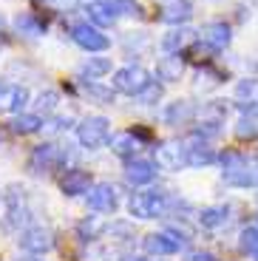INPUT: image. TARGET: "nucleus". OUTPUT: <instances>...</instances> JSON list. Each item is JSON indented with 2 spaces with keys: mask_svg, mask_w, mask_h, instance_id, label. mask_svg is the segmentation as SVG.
Returning a JSON list of instances; mask_svg holds the SVG:
<instances>
[{
  "mask_svg": "<svg viewBox=\"0 0 258 261\" xmlns=\"http://www.w3.org/2000/svg\"><path fill=\"white\" fill-rule=\"evenodd\" d=\"M221 179L230 188H258V156L255 153H241V150H224L219 153Z\"/></svg>",
  "mask_w": 258,
  "mask_h": 261,
  "instance_id": "1",
  "label": "nucleus"
},
{
  "mask_svg": "<svg viewBox=\"0 0 258 261\" xmlns=\"http://www.w3.org/2000/svg\"><path fill=\"white\" fill-rule=\"evenodd\" d=\"M168 210H170V196L159 188L131 193V199H128V213L134 219H165Z\"/></svg>",
  "mask_w": 258,
  "mask_h": 261,
  "instance_id": "2",
  "label": "nucleus"
},
{
  "mask_svg": "<svg viewBox=\"0 0 258 261\" xmlns=\"http://www.w3.org/2000/svg\"><path fill=\"white\" fill-rule=\"evenodd\" d=\"M77 142L85 150H99L111 142V122L105 117H85L77 125Z\"/></svg>",
  "mask_w": 258,
  "mask_h": 261,
  "instance_id": "3",
  "label": "nucleus"
},
{
  "mask_svg": "<svg viewBox=\"0 0 258 261\" xmlns=\"http://www.w3.org/2000/svg\"><path fill=\"white\" fill-rule=\"evenodd\" d=\"M68 153H65L60 145L54 142H43L29 153V170H32L34 176H43V173H51V170L63 168Z\"/></svg>",
  "mask_w": 258,
  "mask_h": 261,
  "instance_id": "4",
  "label": "nucleus"
},
{
  "mask_svg": "<svg viewBox=\"0 0 258 261\" xmlns=\"http://www.w3.org/2000/svg\"><path fill=\"white\" fill-rule=\"evenodd\" d=\"M148 83H150L148 68H142V65H122V68H116V71H114L111 88H114L116 94H128V97H136V94L142 91Z\"/></svg>",
  "mask_w": 258,
  "mask_h": 261,
  "instance_id": "5",
  "label": "nucleus"
},
{
  "mask_svg": "<svg viewBox=\"0 0 258 261\" xmlns=\"http://www.w3.org/2000/svg\"><path fill=\"white\" fill-rule=\"evenodd\" d=\"M17 244L29 255H45L48 250H54V233L48 227H43V224H32V227L20 230Z\"/></svg>",
  "mask_w": 258,
  "mask_h": 261,
  "instance_id": "6",
  "label": "nucleus"
},
{
  "mask_svg": "<svg viewBox=\"0 0 258 261\" xmlns=\"http://www.w3.org/2000/svg\"><path fill=\"white\" fill-rule=\"evenodd\" d=\"M71 40L77 43L83 51H105L111 46L108 34H102V29H97L94 23H74L71 26Z\"/></svg>",
  "mask_w": 258,
  "mask_h": 261,
  "instance_id": "7",
  "label": "nucleus"
},
{
  "mask_svg": "<svg viewBox=\"0 0 258 261\" xmlns=\"http://www.w3.org/2000/svg\"><path fill=\"white\" fill-rule=\"evenodd\" d=\"M85 204L94 213H116V207H119V193H116V188L111 182H97L85 193Z\"/></svg>",
  "mask_w": 258,
  "mask_h": 261,
  "instance_id": "8",
  "label": "nucleus"
},
{
  "mask_svg": "<svg viewBox=\"0 0 258 261\" xmlns=\"http://www.w3.org/2000/svg\"><path fill=\"white\" fill-rule=\"evenodd\" d=\"M199 40L204 46H210L213 51H224L233 43V32L224 20H210V23H204V26L199 29Z\"/></svg>",
  "mask_w": 258,
  "mask_h": 261,
  "instance_id": "9",
  "label": "nucleus"
},
{
  "mask_svg": "<svg viewBox=\"0 0 258 261\" xmlns=\"http://www.w3.org/2000/svg\"><path fill=\"white\" fill-rule=\"evenodd\" d=\"M91 188H94V179H91V173L83 168H68L63 176H60V190H63V196H68V199L85 196Z\"/></svg>",
  "mask_w": 258,
  "mask_h": 261,
  "instance_id": "10",
  "label": "nucleus"
},
{
  "mask_svg": "<svg viewBox=\"0 0 258 261\" xmlns=\"http://www.w3.org/2000/svg\"><path fill=\"white\" fill-rule=\"evenodd\" d=\"M156 150V165H159L162 170H182L187 168V148L185 142H168V145H159Z\"/></svg>",
  "mask_w": 258,
  "mask_h": 261,
  "instance_id": "11",
  "label": "nucleus"
},
{
  "mask_svg": "<svg viewBox=\"0 0 258 261\" xmlns=\"http://www.w3.org/2000/svg\"><path fill=\"white\" fill-rule=\"evenodd\" d=\"M182 239H176L173 233H148L142 239V247H145V253L148 255H176L182 250Z\"/></svg>",
  "mask_w": 258,
  "mask_h": 261,
  "instance_id": "12",
  "label": "nucleus"
},
{
  "mask_svg": "<svg viewBox=\"0 0 258 261\" xmlns=\"http://www.w3.org/2000/svg\"><path fill=\"white\" fill-rule=\"evenodd\" d=\"M196 40H199V32H196V29L173 26L165 37H162V51L165 54H182L185 48L196 46Z\"/></svg>",
  "mask_w": 258,
  "mask_h": 261,
  "instance_id": "13",
  "label": "nucleus"
},
{
  "mask_svg": "<svg viewBox=\"0 0 258 261\" xmlns=\"http://www.w3.org/2000/svg\"><path fill=\"white\" fill-rule=\"evenodd\" d=\"M193 17V3L190 0H159V20L170 26H185Z\"/></svg>",
  "mask_w": 258,
  "mask_h": 261,
  "instance_id": "14",
  "label": "nucleus"
},
{
  "mask_svg": "<svg viewBox=\"0 0 258 261\" xmlns=\"http://www.w3.org/2000/svg\"><path fill=\"white\" fill-rule=\"evenodd\" d=\"M29 105V88L17 83L0 85V111L6 114H23V108Z\"/></svg>",
  "mask_w": 258,
  "mask_h": 261,
  "instance_id": "15",
  "label": "nucleus"
},
{
  "mask_svg": "<svg viewBox=\"0 0 258 261\" xmlns=\"http://www.w3.org/2000/svg\"><path fill=\"white\" fill-rule=\"evenodd\" d=\"M156 168L159 165L156 162H148V159H128L125 162V179H128V185H134V188H142V185H150L156 179Z\"/></svg>",
  "mask_w": 258,
  "mask_h": 261,
  "instance_id": "16",
  "label": "nucleus"
},
{
  "mask_svg": "<svg viewBox=\"0 0 258 261\" xmlns=\"http://www.w3.org/2000/svg\"><path fill=\"white\" fill-rule=\"evenodd\" d=\"M185 148H187V168H207V165L219 162V153L199 137H190V142H185Z\"/></svg>",
  "mask_w": 258,
  "mask_h": 261,
  "instance_id": "17",
  "label": "nucleus"
},
{
  "mask_svg": "<svg viewBox=\"0 0 258 261\" xmlns=\"http://www.w3.org/2000/svg\"><path fill=\"white\" fill-rule=\"evenodd\" d=\"M196 105L190 99H173V102L165 105V111H162V119L165 125H187L196 119Z\"/></svg>",
  "mask_w": 258,
  "mask_h": 261,
  "instance_id": "18",
  "label": "nucleus"
},
{
  "mask_svg": "<svg viewBox=\"0 0 258 261\" xmlns=\"http://www.w3.org/2000/svg\"><path fill=\"white\" fill-rule=\"evenodd\" d=\"M111 150H114L119 159H136V153H139V148H142V139L136 137V130H122V134H114L111 137Z\"/></svg>",
  "mask_w": 258,
  "mask_h": 261,
  "instance_id": "19",
  "label": "nucleus"
},
{
  "mask_svg": "<svg viewBox=\"0 0 258 261\" xmlns=\"http://www.w3.org/2000/svg\"><path fill=\"white\" fill-rule=\"evenodd\" d=\"M23 219H26V190L14 185L6 193V227H14Z\"/></svg>",
  "mask_w": 258,
  "mask_h": 261,
  "instance_id": "20",
  "label": "nucleus"
},
{
  "mask_svg": "<svg viewBox=\"0 0 258 261\" xmlns=\"http://www.w3.org/2000/svg\"><path fill=\"white\" fill-rule=\"evenodd\" d=\"M182 74H185V57L182 54H168L156 63V77L162 83H176Z\"/></svg>",
  "mask_w": 258,
  "mask_h": 261,
  "instance_id": "21",
  "label": "nucleus"
},
{
  "mask_svg": "<svg viewBox=\"0 0 258 261\" xmlns=\"http://www.w3.org/2000/svg\"><path fill=\"white\" fill-rule=\"evenodd\" d=\"M9 128H12V134H17V137H32V134H37V130L45 128V122H43L40 114H14Z\"/></svg>",
  "mask_w": 258,
  "mask_h": 261,
  "instance_id": "22",
  "label": "nucleus"
},
{
  "mask_svg": "<svg viewBox=\"0 0 258 261\" xmlns=\"http://www.w3.org/2000/svg\"><path fill=\"white\" fill-rule=\"evenodd\" d=\"M196 219H199V224L204 230H216V227H221V224H227L230 207H227V204H210V207H201L199 213H196Z\"/></svg>",
  "mask_w": 258,
  "mask_h": 261,
  "instance_id": "23",
  "label": "nucleus"
},
{
  "mask_svg": "<svg viewBox=\"0 0 258 261\" xmlns=\"http://www.w3.org/2000/svg\"><path fill=\"white\" fill-rule=\"evenodd\" d=\"M80 85H83V91L88 94L94 102H99V105L116 102V91H114V88H108V85L97 83V80H80Z\"/></svg>",
  "mask_w": 258,
  "mask_h": 261,
  "instance_id": "24",
  "label": "nucleus"
},
{
  "mask_svg": "<svg viewBox=\"0 0 258 261\" xmlns=\"http://www.w3.org/2000/svg\"><path fill=\"white\" fill-rule=\"evenodd\" d=\"M77 71H80V80H99L111 71V60L108 57H88Z\"/></svg>",
  "mask_w": 258,
  "mask_h": 261,
  "instance_id": "25",
  "label": "nucleus"
},
{
  "mask_svg": "<svg viewBox=\"0 0 258 261\" xmlns=\"http://www.w3.org/2000/svg\"><path fill=\"white\" fill-rule=\"evenodd\" d=\"M105 230H108V224H105L99 216H88V219H83V222L77 224V236L83 242H97Z\"/></svg>",
  "mask_w": 258,
  "mask_h": 261,
  "instance_id": "26",
  "label": "nucleus"
},
{
  "mask_svg": "<svg viewBox=\"0 0 258 261\" xmlns=\"http://www.w3.org/2000/svg\"><path fill=\"white\" fill-rule=\"evenodd\" d=\"M102 6L108 9L114 17H142V6L136 0H102Z\"/></svg>",
  "mask_w": 258,
  "mask_h": 261,
  "instance_id": "27",
  "label": "nucleus"
},
{
  "mask_svg": "<svg viewBox=\"0 0 258 261\" xmlns=\"http://www.w3.org/2000/svg\"><path fill=\"white\" fill-rule=\"evenodd\" d=\"M14 29H17L20 34H29V37H40V34L45 32V23L37 17V14L23 12V14H17V20H14Z\"/></svg>",
  "mask_w": 258,
  "mask_h": 261,
  "instance_id": "28",
  "label": "nucleus"
},
{
  "mask_svg": "<svg viewBox=\"0 0 258 261\" xmlns=\"http://www.w3.org/2000/svg\"><path fill=\"white\" fill-rule=\"evenodd\" d=\"M239 250L244 255H258V224H247V227H241Z\"/></svg>",
  "mask_w": 258,
  "mask_h": 261,
  "instance_id": "29",
  "label": "nucleus"
},
{
  "mask_svg": "<svg viewBox=\"0 0 258 261\" xmlns=\"http://www.w3.org/2000/svg\"><path fill=\"white\" fill-rule=\"evenodd\" d=\"M85 12H88V23H94L97 29H111V26H114V20H116L114 14L102 6V3H91Z\"/></svg>",
  "mask_w": 258,
  "mask_h": 261,
  "instance_id": "30",
  "label": "nucleus"
},
{
  "mask_svg": "<svg viewBox=\"0 0 258 261\" xmlns=\"http://www.w3.org/2000/svg\"><path fill=\"white\" fill-rule=\"evenodd\" d=\"M162 94H165V85L156 83V80H150V83L145 85V88H142L139 94H136L134 99H136L139 105H156V102L162 99Z\"/></svg>",
  "mask_w": 258,
  "mask_h": 261,
  "instance_id": "31",
  "label": "nucleus"
},
{
  "mask_svg": "<svg viewBox=\"0 0 258 261\" xmlns=\"http://www.w3.org/2000/svg\"><path fill=\"white\" fill-rule=\"evenodd\" d=\"M236 137L247 139V142L258 139V117H247V114H244V117L236 122Z\"/></svg>",
  "mask_w": 258,
  "mask_h": 261,
  "instance_id": "32",
  "label": "nucleus"
},
{
  "mask_svg": "<svg viewBox=\"0 0 258 261\" xmlns=\"http://www.w3.org/2000/svg\"><path fill=\"white\" fill-rule=\"evenodd\" d=\"M57 102H60V94L57 91H43L37 97V111L40 114H51L54 108H57Z\"/></svg>",
  "mask_w": 258,
  "mask_h": 261,
  "instance_id": "33",
  "label": "nucleus"
},
{
  "mask_svg": "<svg viewBox=\"0 0 258 261\" xmlns=\"http://www.w3.org/2000/svg\"><path fill=\"white\" fill-rule=\"evenodd\" d=\"M108 233H111V236H122V242L134 239V233H131V224H125V222H114V224L108 227Z\"/></svg>",
  "mask_w": 258,
  "mask_h": 261,
  "instance_id": "34",
  "label": "nucleus"
},
{
  "mask_svg": "<svg viewBox=\"0 0 258 261\" xmlns=\"http://www.w3.org/2000/svg\"><path fill=\"white\" fill-rule=\"evenodd\" d=\"M185 261H216V255L210 250H193V253H187Z\"/></svg>",
  "mask_w": 258,
  "mask_h": 261,
  "instance_id": "35",
  "label": "nucleus"
},
{
  "mask_svg": "<svg viewBox=\"0 0 258 261\" xmlns=\"http://www.w3.org/2000/svg\"><path fill=\"white\" fill-rule=\"evenodd\" d=\"M250 91H252V83H250V80L239 85V94H247V97H250Z\"/></svg>",
  "mask_w": 258,
  "mask_h": 261,
  "instance_id": "36",
  "label": "nucleus"
},
{
  "mask_svg": "<svg viewBox=\"0 0 258 261\" xmlns=\"http://www.w3.org/2000/svg\"><path fill=\"white\" fill-rule=\"evenodd\" d=\"M119 261H145L142 255H125V258H119Z\"/></svg>",
  "mask_w": 258,
  "mask_h": 261,
  "instance_id": "37",
  "label": "nucleus"
},
{
  "mask_svg": "<svg viewBox=\"0 0 258 261\" xmlns=\"http://www.w3.org/2000/svg\"><path fill=\"white\" fill-rule=\"evenodd\" d=\"M17 261H40L37 255H26V258H17Z\"/></svg>",
  "mask_w": 258,
  "mask_h": 261,
  "instance_id": "38",
  "label": "nucleus"
},
{
  "mask_svg": "<svg viewBox=\"0 0 258 261\" xmlns=\"http://www.w3.org/2000/svg\"><path fill=\"white\" fill-rule=\"evenodd\" d=\"M3 26H6V20H3V17H0V32H3Z\"/></svg>",
  "mask_w": 258,
  "mask_h": 261,
  "instance_id": "39",
  "label": "nucleus"
}]
</instances>
